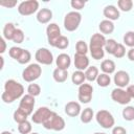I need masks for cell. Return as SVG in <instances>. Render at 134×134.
Returning <instances> with one entry per match:
<instances>
[{"instance_id":"obj_1","label":"cell","mask_w":134,"mask_h":134,"mask_svg":"<svg viewBox=\"0 0 134 134\" xmlns=\"http://www.w3.org/2000/svg\"><path fill=\"white\" fill-rule=\"evenodd\" d=\"M24 93V87L15 80H8L4 84V92L1 94V98L4 103L10 104L17 98L21 97Z\"/></svg>"},{"instance_id":"obj_48","label":"cell","mask_w":134,"mask_h":134,"mask_svg":"<svg viewBox=\"0 0 134 134\" xmlns=\"http://www.w3.org/2000/svg\"><path fill=\"white\" fill-rule=\"evenodd\" d=\"M0 61H1V66H0V69H2V68H3V66H4V59H3L2 57H0Z\"/></svg>"},{"instance_id":"obj_8","label":"cell","mask_w":134,"mask_h":134,"mask_svg":"<svg viewBox=\"0 0 134 134\" xmlns=\"http://www.w3.org/2000/svg\"><path fill=\"white\" fill-rule=\"evenodd\" d=\"M111 98L120 105H128L132 99L130 97V95L128 94L127 90H124L122 88L113 89L111 92Z\"/></svg>"},{"instance_id":"obj_12","label":"cell","mask_w":134,"mask_h":134,"mask_svg":"<svg viewBox=\"0 0 134 134\" xmlns=\"http://www.w3.org/2000/svg\"><path fill=\"white\" fill-rule=\"evenodd\" d=\"M52 113V111L47 108V107H40L39 109H37V111L32 114L31 116V120L35 124H44L46 121V119L50 116V114Z\"/></svg>"},{"instance_id":"obj_44","label":"cell","mask_w":134,"mask_h":134,"mask_svg":"<svg viewBox=\"0 0 134 134\" xmlns=\"http://www.w3.org/2000/svg\"><path fill=\"white\" fill-rule=\"evenodd\" d=\"M112 134H127V130L121 126H116L112 129Z\"/></svg>"},{"instance_id":"obj_39","label":"cell","mask_w":134,"mask_h":134,"mask_svg":"<svg viewBox=\"0 0 134 134\" xmlns=\"http://www.w3.org/2000/svg\"><path fill=\"white\" fill-rule=\"evenodd\" d=\"M22 51H23V48H21V47H17V46H13V47H10L8 53H9V55H10L13 59L18 60V59L20 58Z\"/></svg>"},{"instance_id":"obj_45","label":"cell","mask_w":134,"mask_h":134,"mask_svg":"<svg viewBox=\"0 0 134 134\" xmlns=\"http://www.w3.org/2000/svg\"><path fill=\"white\" fill-rule=\"evenodd\" d=\"M0 53H3L5 50H6V43H5V40L4 38H0Z\"/></svg>"},{"instance_id":"obj_22","label":"cell","mask_w":134,"mask_h":134,"mask_svg":"<svg viewBox=\"0 0 134 134\" xmlns=\"http://www.w3.org/2000/svg\"><path fill=\"white\" fill-rule=\"evenodd\" d=\"M52 76H53V80H54L57 83H64V82L67 80V77H68V72H67V70L60 69V68H55V69L53 70Z\"/></svg>"},{"instance_id":"obj_31","label":"cell","mask_w":134,"mask_h":134,"mask_svg":"<svg viewBox=\"0 0 134 134\" xmlns=\"http://www.w3.org/2000/svg\"><path fill=\"white\" fill-rule=\"evenodd\" d=\"M122 117L125 120L131 121L134 119V107L133 106H127L122 110Z\"/></svg>"},{"instance_id":"obj_46","label":"cell","mask_w":134,"mask_h":134,"mask_svg":"<svg viewBox=\"0 0 134 134\" xmlns=\"http://www.w3.org/2000/svg\"><path fill=\"white\" fill-rule=\"evenodd\" d=\"M127 92L131 98H134V85H129L127 87Z\"/></svg>"},{"instance_id":"obj_38","label":"cell","mask_w":134,"mask_h":134,"mask_svg":"<svg viewBox=\"0 0 134 134\" xmlns=\"http://www.w3.org/2000/svg\"><path fill=\"white\" fill-rule=\"evenodd\" d=\"M30 59H31L30 52H29L27 49H23V51H22L20 58H19L17 61H18L20 64H26V63H28V62L30 61Z\"/></svg>"},{"instance_id":"obj_21","label":"cell","mask_w":134,"mask_h":134,"mask_svg":"<svg viewBox=\"0 0 134 134\" xmlns=\"http://www.w3.org/2000/svg\"><path fill=\"white\" fill-rule=\"evenodd\" d=\"M115 63L112 60H104L100 64V69L103 70V73H107V74H111L115 71Z\"/></svg>"},{"instance_id":"obj_37","label":"cell","mask_w":134,"mask_h":134,"mask_svg":"<svg viewBox=\"0 0 134 134\" xmlns=\"http://www.w3.org/2000/svg\"><path fill=\"white\" fill-rule=\"evenodd\" d=\"M89 50H90L91 57L94 60H100L105 55V50L103 48H94V49H89Z\"/></svg>"},{"instance_id":"obj_10","label":"cell","mask_w":134,"mask_h":134,"mask_svg":"<svg viewBox=\"0 0 134 134\" xmlns=\"http://www.w3.org/2000/svg\"><path fill=\"white\" fill-rule=\"evenodd\" d=\"M46 35H47V40H48L49 45H51L53 47H54V44L58 41V39L62 36L61 35V29H60L59 25L55 24V23H50L47 26V28H46Z\"/></svg>"},{"instance_id":"obj_34","label":"cell","mask_w":134,"mask_h":134,"mask_svg":"<svg viewBox=\"0 0 134 134\" xmlns=\"http://www.w3.org/2000/svg\"><path fill=\"white\" fill-rule=\"evenodd\" d=\"M68 46H69V40H68V38L65 37V36H61V37L58 39V41L55 42V44H54V47H57V48H59V49H65V48H67Z\"/></svg>"},{"instance_id":"obj_19","label":"cell","mask_w":134,"mask_h":134,"mask_svg":"<svg viewBox=\"0 0 134 134\" xmlns=\"http://www.w3.org/2000/svg\"><path fill=\"white\" fill-rule=\"evenodd\" d=\"M52 18V12L49 8H41L37 14V20L41 24L48 23Z\"/></svg>"},{"instance_id":"obj_9","label":"cell","mask_w":134,"mask_h":134,"mask_svg":"<svg viewBox=\"0 0 134 134\" xmlns=\"http://www.w3.org/2000/svg\"><path fill=\"white\" fill-rule=\"evenodd\" d=\"M35 59L38 63L43 64V65H50L53 62V55L50 50L47 48H39L36 51Z\"/></svg>"},{"instance_id":"obj_49","label":"cell","mask_w":134,"mask_h":134,"mask_svg":"<svg viewBox=\"0 0 134 134\" xmlns=\"http://www.w3.org/2000/svg\"><path fill=\"white\" fill-rule=\"evenodd\" d=\"M1 134H13L12 132H9V131H3Z\"/></svg>"},{"instance_id":"obj_47","label":"cell","mask_w":134,"mask_h":134,"mask_svg":"<svg viewBox=\"0 0 134 134\" xmlns=\"http://www.w3.org/2000/svg\"><path fill=\"white\" fill-rule=\"evenodd\" d=\"M127 57H128V59L130 61L134 62V48H130L129 49V51L127 52Z\"/></svg>"},{"instance_id":"obj_36","label":"cell","mask_w":134,"mask_h":134,"mask_svg":"<svg viewBox=\"0 0 134 134\" xmlns=\"http://www.w3.org/2000/svg\"><path fill=\"white\" fill-rule=\"evenodd\" d=\"M27 92H28V94H30L32 96H38L41 93V87L35 83L29 84L27 87Z\"/></svg>"},{"instance_id":"obj_41","label":"cell","mask_w":134,"mask_h":134,"mask_svg":"<svg viewBox=\"0 0 134 134\" xmlns=\"http://www.w3.org/2000/svg\"><path fill=\"white\" fill-rule=\"evenodd\" d=\"M13 41L17 44H20L24 41V32L22 31V29L20 28H17L16 31H15V35H14V38H13Z\"/></svg>"},{"instance_id":"obj_33","label":"cell","mask_w":134,"mask_h":134,"mask_svg":"<svg viewBox=\"0 0 134 134\" xmlns=\"http://www.w3.org/2000/svg\"><path fill=\"white\" fill-rule=\"evenodd\" d=\"M124 43L126 46H129L131 48H134V31L130 30L127 31L124 36Z\"/></svg>"},{"instance_id":"obj_3","label":"cell","mask_w":134,"mask_h":134,"mask_svg":"<svg viewBox=\"0 0 134 134\" xmlns=\"http://www.w3.org/2000/svg\"><path fill=\"white\" fill-rule=\"evenodd\" d=\"M82 21V15L79 12H69L64 18V27L68 31H74L79 28Z\"/></svg>"},{"instance_id":"obj_23","label":"cell","mask_w":134,"mask_h":134,"mask_svg":"<svg viewBox=\"0 0 134 134\" xmlns=\"http://www.w3.org/2000/svg\"><path fill=\"white\" fill-rule=\"evenodd\" d=\"M98 68L96 66H89L86 71H85V76H86V80L89 81V82H93V81H96L97 76H98Z\"/></svg>"},{"instance_id":"obj_13","label":"cell","mask_w":134,"mask_h":134,"mask_svg":"<svg viewBox=\"0 0 134 134\" xmlns=\"http://www.w3.org/2000/svg\"><path fill=\"white\" fill-rule=\"evenodd\" d=\"M130 82V75L125 70H118L114 75V84L117 86V88H124L126 86H129Z\"/></svg>"},{"instance_id":"obj_42","label":"cell","mask_w":134,"mask_h":134,"mask_svg":"<svg viewBox=\"0 0 134 134\" xmlns=\"http://www.w3.org/2000/svg\"><path fill=\"white\" fill-rule=\"evenodd\" d=\"M70 4H71L72 8H74V9H76V10H80V9L84 8L86 2H85V1H82V0H72V1L70 2Z\"/></svg>"},{"instance_id":"obj_16","label":"cell","mask_w":134,"mask_h":134,"mask_svg":"<svg viewBox=\"0 0 134 134\" xmlns=\"http://www.w3.org/2000/svg\"><path fill=\"white\" fill-rule=\"evenodd\" d=\"M74 66L77 70H86L89 67V59L87 55H82V54H74Z\"/></svg>"},{"instance_id":"obj_11","label":"cell","mask_w":134,"mask_h":134,"mask_svg":"<svg viewBox=\"0 0 134 134\" xmlns=\"http://www.w3.org/2000/svg\"><path fill=\"white\" fill-rule=\"evenodd\" d=\"M35 96L30 95V94H26L23 95L20 104H19V109H21L22 111H24L27 115H30L34 111V107H35Z\"/></svg>"},{"instance_id":"obj_25","label":"cell","mask_w":134,"mask_h":134,"mask_svg":"<svg viewBox=\"0 0 134 134\" xmlns=\"http://www.w3.org/2000/svg\"><path fill=\"white\" fill-rule=\"evenodd\" d=\"M85 80H86V76H85V72L84 71H81V70H76L72 73L71 75V81L74 85H77V86H81L82 84L85 83Z\"/></svg>"},{"instance_id":"obj_30","label":"cell","mask_w":134,"mask_h":134,"mask_svg":"<svg viewBox=\"0 0 134 134\" xmlns=\"http://www.w3.org/2000/svg\"><path fill=\"white\" fill-rule=\"evenodd\" d=\"M75 49H76V54L86 55V53H87V52H88V50H89V47H88V45H87L84 41L80 40V41H77V42H76Z\"/></svg>"},{"instance_id":"obj_18","label":"cell","mask_w":134,"mask_h":134,"mask_svg":"<svg viewBox=\"0 0 134 134\" xmlns=\"http://www.w3.org/2000/svg\"><path fill=\"white\" fill-rule=\"evenodd\" d=\"M103 14L107 18V20H110V21H114L119 18V10L114 5H107L104 8Z\"/></svg>"},{"instance_id":"obj_5","label":"cell","mask_w":134,"mask_h":134,"mask_svg":"<svg viewBox=\"0 0 134 134\" xmlns=\"http://www.w3.org/2000/svg\"><path fill=\"white\" fill-rule=\"evenodd\" d=\"M95 118H96L97 124L100 127H103L104 129L113 128V126L115 124V119H114L113 115L109 111H107V110H99V111H97V113L95 115Z\"/></svg>"},{"instance_id":"obj_6","label":"cell","mask_w":134,"mask_h":134,"mask_svg":"<svg viewBox=\"0 0 134 134\" xmlns=\"http://www.w3.org/2000/svg\"><path fill=\"white\" fill-rule=\"evenodd\" d=\"M39 9V2L37 0L23 1L18 6V12L22 16H29Z\"/></svg>"},{"instance_id":"obj_29","label":"cell","mask_w":134,"mask_h":134,"mask_svg":"<svg viewBox=\"0 0 134 134\" xmlns=\"http://www.w3.org/2000/svg\"><path fill=\"white\" fill-rule=\"evenodd\" d=\"M27 116L28 115L24 111H22L21 109H19V108L14 112V120L16 122H18V124H21V122L26 121L27 120Z\"/></svg>"},{"instance_id":"obj_2","label":"cell","mask_w":134,"mask_h":134,"mask_svg":"<svg viewBox=\"0 0 134 134\" xmlns=\"http://www.w3.org/2000/svg\"><path fill=\"white\" fill-rule=\"evenodd\" d=\"M65 120L62 116L57 114L55 112H52L50 116L46 119V121L43 124V127L47 130H53V131H62L65 128Z\"/></svg>"},{"instance_id":"obj_7","label":"cell","mask_w":134,"mask_h":134,"mask_svg":"<svg viewBox=\"0 0 134 134\" xmlns=\"http://www.w3.org/2000/svg\"><path fill=\"white\" fill-rule=\"evenodd\" d=\"M92 92H93V87L90 84H82L79 87V100L83 104H88L92 99Z\"/></svg>"},{"instance_id":"obj_35","label":"cell","mask_w":134,"mask_h":134,"mask_svg":"<svg viewBox=\"0 0 134 134\" xmlns=\"http://www.w3.org/2000/svg\"><path fill=\"white\" fill-rule=\"evenodd\" d=\"M18 131H19L21 134H30V132H31V124H30L28 120L19 124V126H18Z\"/></svg>"},{"instance_id":"obj_32","label":"cell","mask_w":134,"mask_h":134,"mask_svg":"<svg viewBox=\"0 0 134 134\" xmlns=\"http://www.w3.org/2000/svg\"><path fill=\"white\" fill-rule=\"evenodd\" d=\"M117 42L114 40V39H109L106 41V44H105V50L109 53V54H113L116 47H117Z\"/></svg>"},{"instance_id":"obj_40","label":"cell","mask_w":134,"mask_h":134,"mask_svg":"<svg viewBox=\"0 0 134 134\" xmlns=\"http://www.w3.org/2000/svg\"><path fill=\"white\" fill-rule=\"evenodd\" d=\"M125 54H126V47H125V45L118 43L117 47H116V49H115V51L113 53V55L115 58H117V59H120V58L125 57Z\"/></svg>"},{"instance_id":"obj_27","label":"cell","mask_w":134,"mask_h":134,"mask_svg":"<svg viewBox=\"0 0 134 134\" xmlns=\"http://www.w3.org/2000/svg\"><path fill=\"white\" fill-rule=\"evenodd\" d=\"M96 83L99 87H108L111 83V79L110 75L107 73H100L98 74L97 79H96Z\"/></svg>"},{"instance_id":"obj_14","label":"cell","mask_w":134,"mask_h":134,"mask_svg":"<svg viewBox=\"0 0 134 134\" xmlns=\"http://www.w3.org/2000/svg\"><path fill=\"white\" fill-rule=\"evenodd\" d=\"M106 38L103 34H94L90 38V45L89 49H94V48H104L106 44Z\"/></svg>"},{"instance_id":"obj_50","label":"cell","mask_w":134,"mask_h":134,"mask_svg":"<svg viewBox=\"0 0 134 134\" xmlns=\"http://www.w3.org/2000/svg\"><path fill=\"white\" fill-rule=\"evenodd\" d=\"M94 134H106V133H102V132H95Z\"/></svg>"},{"instance_id":"obj_28","label":"cell","mask_w":134,"mask_h":134,"mask_svg":"<svg viewBox=\"0 0 134 134\" xmlns=\"http://www.w3.org/2000/svg\"><path fill=\"white\" fill-rule=\"evenodd\" d=\"M117 6L122 12H130L133 7V1L132 0H118Z\"/></svg>"},{"instance_id":"obj_20","label":"cell","mask_w":134,"mask_h":134,"mask_svg":"<svg viewBox=\"0 0 134 134\" xmlns=\"http://www.w3.org/2000/svg\"><path fill=\"white\" fill-rule=\"evenodd\" d=\"M98 28H99V30L103 35H110L114 31V24H113L112 21L106 19V20L100 21V23L98 25Z\"/></svg>"},{"instance_id":"obj_17","label":"cell","mask_w":134,"mask_h":134,"mask_svg":"<svg viewBox=\"0 0 134 134\" xmlns=\"http://www.w3.org/2000/svg\"><path fill=\"white\" fill-rule=\"evenodd\" d=\"M55 64H57V68L67 70L70 67L71 59L67 53H61L58 55V58L55 60Z\"/></svg>"},{"instance_id":"obj_15","label":"cell","mask_w":134,"mask_h":134,"mask_svg":"<svg viewBox=\"0 0 134 134\" xmlns=\"http://www.w3.org/2000/svg\"><path fill=\"white\" fill-rule=\"evenodd\" d=\"M82 112L81 110V105L77 102H69L65 105V113L68 116L71 117H75L77 115H80Z\"/></svg>"},{"instance_id":"obj_4","label":"cell","mask_w":134,"mask_h":134,"mask_svg":"<svg viewBox=\"0 0 134 134\" xmlns=\"http://www.w3.org/2000/svg\"><path fill=\"white\" fill-rule=\"evenodd\" d=\"M42 74V68L39 64L37 63H32L29 64L22 72V77L25 82L27 83H31L36 80H38L40 77V75Z\"/></svg>"},{"instance_id":"obj_51","label":"cell","mask_w":134,"mask_h":134,"mask_svg":"<svg viewBox=\"0 0 134 134\" xmlns=\"http://www.w3.org/2000/svg\"><path fill=\"white\" fill-rule=\"evenodd\" d=\"M30 134H39V133H37V132H32V133H30Z\"/></svg>"},{"instance_id":"obj_24","label":"cell","mask_w":134,"mask_h":134,"mask_svg":"<svg viewBox=\"0 0 134 134\" xmlns=\"http://www.w3.org/2000/svg\"><path fill=\"white\" fill-rule=\"evenodd\" d=\"M16 29L17 28L15 27V25L13 23H6L3 27V38L6 39V40H12L13 41Z\"/></svg>"},{"instance_id":"obj_26","label":"cell","mask_w":134,"mask_h":134,"mask_svg":"<svg viewBox=\"0 0 134 134\" xmlns=\"http://www.w3.org/2000/svg\"><path fill=\"white\" fill-rule=\"evenodd\" d=\"M80 116H81V121H82V122L88 124V122H90V121L92 120V118H93V116H94V112H93V110H92L91 108H85V109L81 112Z\"/></svg>"},{"instance_id":"obj_43","label":"cell","mask_w":134,"mask_h":134,"mask_svg":"<svg viewBox=\"0 0 134 134\" xmlns=\"http://www.w3.org/2000/svg\"><path fill=\"white\" fill-rule=\"evenodd\" d=\"M0 5L1 6H4V7H6V8H12V7H14L15 5H17V1L16 0H12V1H1L0 2Z\"/></svg>"}]
</instances>
